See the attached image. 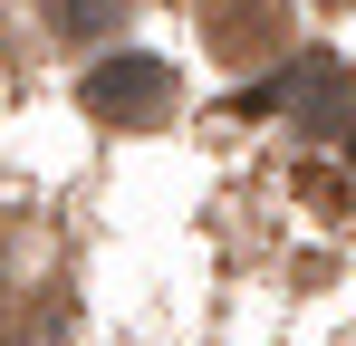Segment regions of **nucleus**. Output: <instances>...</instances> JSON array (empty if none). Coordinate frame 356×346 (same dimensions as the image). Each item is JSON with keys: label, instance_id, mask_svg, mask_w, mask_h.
Returning <instances> with one entry per match:
<instances>
[{"label": "nucleus", "instance_id": "obj_2", "mask_svg": "<svg viewBox=\"0 0 356 346\" xmlns=\"http://www.w3.org/2000/svg\"><path fill=\"white\" fill-rule=\"evenodd\" d=\"M202 39L222 58H260L280 39V0H202Z\"/></svg>", "mask_w": 356, "mask_h": 346}, {"label": "nucleus", "instance_id": "obj_1", "mask_svg": "<svg viewBox=\"0 0 356 346\" xmlns=\"http://www.w3.org/2000/svg\"><path fill=\"white\" fill-rule=\"evenodd\" d=\"M87 106L135 125V115H164L174 106V67L164 58H106V67H87Z\"/></svg>", "mask_w": 356, "mask_h": 346}]
</instances>
